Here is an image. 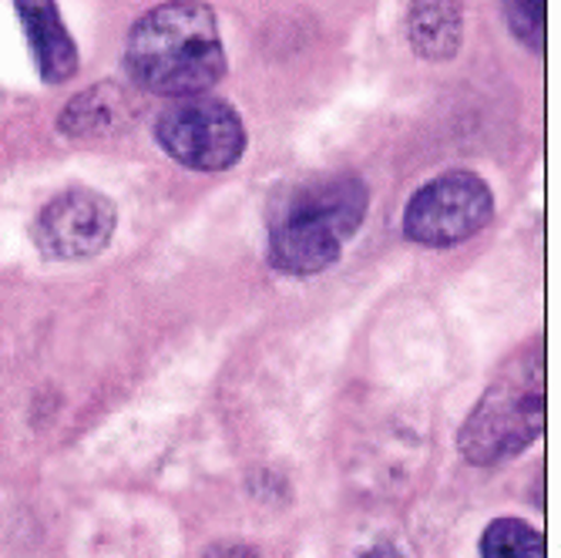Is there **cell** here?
Returning <instances> with one entry per match:
<instances>
[{
	"label": "cell",
	"mask_w": 561,
	"mask_h": 558,
	"mask_svg": "<svg viewBox=\"0 0 561 558\" xmlns=\"http://www.w3.org/2000/svg\"><path fill=\"white\" fill-rule=\"evenodd\" d=\"M125 71L135 88L159 98L213 91L229 71L216 11L206 0H162L128 31Z\"/></svg>",
	"instance_id": "6da1fadb"
},
{
	"label": "cell",
	"mask_w": 561,
	"mask_h": 558,
	"mask_svg": "<svg viewBox=\"0 0 561 558\" xmlns=\"http://www.w3.org/2000/svg\"><path fill=\"white\" fill-rule=\"evenodd\" d=\"M548 421V371H545V340L522 346L512 361L494 374L474 403L471 418L457 434L465 462L474 468H497L525 454Z\"/></svg>",
	"instance_id": "7a4b0ae2"
},
{
	"label": "cell",
	"mask_w": 561,
	"mask_h": 558,
	"mask_svg": "<svg viewBox=\"0 0 561 558\" xmlns=\"http://www.w3.org/2000/svg\"><path fill=\"white\" fill-rule=\"evenodd\" d=\"M370 192L356 175H330L299 189L270 229V263L283 276H317L330 270L346 242L360 232Z\"/></svg>",
	"instance_id": "3957f363"
},
{
	"label": "cell",
	"mask_w": 561,
	"mask_h": 558,
	"mask_svg": "<svg viewBox=\"0 0 561 558\" xmlns=\"http://www.w3.org/2000/svg\"><path fill=\"white\" fill-rule=\"evenodd\" d=\"M156 141L165 156L192 172H226L245 156V125L222 98H179L156 118Z\"/></svg>",
	"instance_id": "277c9868"
},
{
	"label": "cell",
	"mask_w": 561,
	"mask_h": 558,
	"mask_svg": "<svg viewBox=\"0 0 561 558\" xmlns=\"http://www.w3.org/2000/svg\"><path fill=\"white\" fill-rule=\"evenodd\" d=\"M494 216V192L471 169H450L424 182L403 209V236L427 246L450 249L474 239Z\"/></svg>",
	"instance_id": "5b68a950"
},
{
	"label": "cell",
	"mask_w": 561,
	"mask_h": 558,
	"mask_svg": "<svg viewBox=\"0 0 561 558\" xmlns=\"http://www.w3.org/2000/svg\"><path fill=\"white\" fill-rule=\"evenodd\" d=\"M118 213L108 195L94 189H68L37 213L34 239L55 260L98 257L115 236Z\"/></svg>",
	"instance_id": "8992f818"
},
{
	"label": "cell",
	"mask_w": 561,
	"mask_h": 558,
	"mask_svg": "<svg viewBox=\"0 0 561 558\" xmlns=\"http://www.w3.org/2000/svg\"><path fill=\"white\" fill-rule=\"evenodd\" d=\"M138 118V101L131 88L118 81H101L65 101L58 132L71 141H105L128 132Z\"/></svg>",
	"instance_id": "52a82bcc"
},
{
	"label": "cell",
	"mask_w": 561,
	"mask_h": 558,
	"mask_svg": "<svg viewBox=\"0 0 561 558\" xmlns=\"http://www.w3.org/2000/svg\"><path fill=\"white\" fill-rule=\"evenodd\" d=\"M14 11L27 37L37 75L47 84H68L78 75L81 58H78V44L61 18L58 0H14Z\"/></svg>",
	"instance_id": "ba28073f"
},
{
	"label": "cell",
	"mask_w": 561,
	"mask_h": 558,
	"mask_svg": "<svg viewBox=\"0 0 561 558\" xmlns=\"http://www.w3.org/2000/svg\"><path fill=\"white\" fill-rule=\"evenodd\" d=\"M407 44L427 65L454 61L465 44V0H411Z\"/></svg>",
	"instance_id": "9c48e42d"
},
{
	"label": "cell",
	"mask_w": 561,
	"mask_h": 558,
	"mask_svg": "<svg viewBox=\"0 0 561 558\" xmlns=\"http://www.w3.org/2000/svg\"><path fill=\"white\" fill-rule=\"evenodd\" d=\"M481 558H548L545 535L522 519H494L478 542Z\"/></svg>",
	"instance_id": "30bf717a"
},
{
	"label": "cell",
	"mask_w": 561,
	"mask_h": 558,
	"mask_svg": "<svg viewBox=\"0 0 561 558\" xmlns=\"http://www.w3.org/2000/svg\"><path fill=\"white\" fill-rule=\"evenodd\" d=\"M504 8V21L512 27V34L531 47V50H545V37H548V0H501Z\"/></svg>",
	"instance_id": "8fae6325"
},
{
	"label": "cell",
	"mask_w": 561,
	"mask_h": 558,
	"mask_svg": "<svg viewBox=\"0 0 561 558\" xmlns=\"http://www.w3.org/2000/svg\"><path fill=\"white\" fill-rule=\"evenodd\" d=\"M206 558H260L249 545H239V542H222V545H213L206 551Z\"/></svg>",
	"instance_id": "7c38bea8"
},
{
	"label": "cell",
	"mask_w": 561,
	"mask_h": 558,
	"mask_svg": "<svg viewBox=\"0 0 561 558\" xmlns=\"http://www.w3.org/2000/svg\"><path fill=\"white\" fill-rule=\"evenodd\" d=\"M360 558H407L397 545H377V548H370V551H364Z\"/></svg>",
	"instance_id": "4fadbf2b"
}]
</instances>
